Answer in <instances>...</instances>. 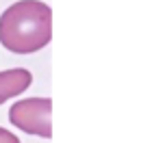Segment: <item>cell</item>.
I'll return each instance as SVG.
<instances>
[{
	"label": "cell",
	"mask_w": 159,
	"mask_h": 143,
	"mask_svg": "<svg viewBox=\"0 0 159 143\" xmlns=\"http://www.w3.org/2000/svg\"><path fill=\"white\" fill-rule=\"evenodd\" d=\"M52 39V9L42 0H18L0 13V46L13 54H35Z\"/></svg>",
	"instance_id": "1"
},
{
	"label": "cell",
	"mask_w": 159,
	"mask_h": 143,
	"mask_svg": "<svg viewBox=\"0 0 159 143\" xmlns=\"http://www.w3.org/2000/svg\"><path fill=\"white\" fill-rule=\"evenodd\" d=\"M52 100L50 98H24L18 100L9 108V121L18 130L31 134L50 139L52 137Z\"/></svg>",
	"instance_id": "2"
},
{
	"label": "cell",
	"mask_w": 159,
	"mask_h": 143,
	"mask_svg": "<svg viewBox=\"0 0 159 143\" xmlns=\"http://www.w3.org/2000/svg\"><path fill=\"white\" fill-rule=\"evenodd\" d=\"M33 85V74L26 67H11L0 72V104L22 95Z\"/></svg>",
	"instance_id": "3"
},
{
	"label": "cell",
	"mask_w": 159,
	"mask_h": 143,
	"mask_svg": "<svg viewBox=\"0 0 159 143\" xmlns=\"http://www.w3.org/2000/svg\"><path fill=\"white\" fill-rule=\"evenodd\" d=\"M0 143H22V141L18 139V134H13L11 130L0 126Z\"/></svg>",
	"instance_id": "4"
}]
</instances>
